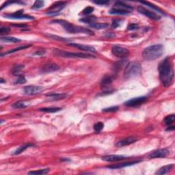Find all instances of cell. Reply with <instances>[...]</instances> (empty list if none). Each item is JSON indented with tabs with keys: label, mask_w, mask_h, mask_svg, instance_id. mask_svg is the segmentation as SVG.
<instances>
[{
	"label": "cell",
	"mask_w": 175,
	"mask_h": 175,
	"mask_svg": "<svg viewBox=\"0 0 175 175\" xmlns=\"http://www.w3.org/2000/svg\"><path fill=\"white\" fill-rule=\"evenodd\" d=\"M159 79L165 87H168L172 83L174 79V71L172 64L169 57L165 58L158 66Z\"/></svg>",
	"instance_id": "6da1fadb"
},
{
	"label": "cell",
	"mask_w": 175,
	"mask_h": 175,
	"mask_svg": "<svg viewBox=\"0 0 175 175\" xmlns=\"http://www.w3.org/2000/svg\"><path fill=\"white\" fill-rule=\"evenodd\" d=\"M163 52V45L157 44L149 46L144 49L142 52L143 58L147 61H153L162 56Z\"/></svg>",
	"instance_id": "7a4b0ae2"
},
{
	"label": "cell",
	"mask_w": 175,
	"mask_h": 175,
	"mask_svg": "<svg viewBox=\"0 0 175 175\" xmlns=\"http://www.w3.org/2000/svg\"><path fill=\"white\" fill-rule=\"evenodd\" d=\"M54 23H58L60 24L64 27V29L71 34H77V33H83V34H88V35H93L94 33L92 31H90L88 29L84 28V27H81L79 26H76L74 25L73 24H71V23H69L68 21H64V20H54Z\"/></svg>",
	"instance_id": "3957f363"
},
{
	"label": "cell",
	"mask_w": 175,
	"mask_h": 175,
	"mask_svg": "<svg viewBox=\"0 0 175 175\" xmlns=\"http://www.w3.org/2000/svg\"><path fill=\"white\" fill-rule=\"evenodd\" d=\"M142 71L141 64L138 62H131L126 65L124 71V77L126 79L139 75Z\"/></svg>",
	"instance_id": "277c9868"
},
{
	"label": "cell",
	"mask_w": 175,
	"mask_h": 175,
	"mask_svg": "<svg viewBox=\"0 0 175 175\" xmlns=\"http://www.w3.org/2000/svg\"><path fill=\"white\" fill-rule=\"evenodd\" d=\"M54 54L57 56H61L64 58H94L93 55L82 54V53H74V52H64V51L58 50L56 49L54 50Z\"/></svg>",
	"instance_id": "5b68a950"
},
{
	"label": "cell",
	"mask_w": 175,
	"mask_h": 175,
	"mask_svg": "<svg viewBox=\"0 0 175 175\" xmlns=\"http://www.w3.org/2000/svg\"><path fill=\"white\" fill-rule=\"evenodd\" d=\"M66 2L65 1H56L47 9L46 14L49 16L56 15L61 12L62 10L66 6Z\"/></svg>",
	"instance_id": "8992f818"
},
{
	"label": "cell",
	"mask_w": 175,
	"mask_h": 175,
	"mask_svg": "<svg viewBox=\"0 0 175 175\" xmlns=\"http://www.w3.org/2000/svg\"><path fill=\"white\" fill-rule=\"evenodd\" d=\"M4 17L10 19H26V20H34V18L30 15L23 14V10H19L17 12L12 14H6L4 15Z\"/></svg>",
	"instance_id": "52a82bcc"
},
{
	"label": "cell",
	"mask_w": 175,
	"mask_h": 175,
	"mask_svg": "<svg viewBox=\"0 0 175 175\" xmlns=\"http://www.w3.org/2000/svg\"><path fill=\"white\" fill-rule=\"evenodd\" d=\"M112 52L116 57L120 58H125L129 56V52L127 48L118 46V45H114L112 48Z\"/></svg>",
	"instance_id": "ba28073f"
},
{
	"label": "cell",
	"mask_w": 175,
	"mask_h": 175,
	"mask_svg": "<svg viewBox=\"0 0 175 175\" xmlns=\"http://www.w3.org/2000/svg\"><path fill=\"white\" fill-rule=\"evenodd\" d=\"M147 98L146 96H140V97L133 98L131 99H129V101H126L125 105L128 107H138L141 105L142 104L144 103L147 101Z\"/></svg>",
	"instance_id": "9c48e42d"
},
{
	"label": "cell",
	"mask_w": 175,
	"mask_h": 175,
	"mask_svg": "<svg viewBox=\"0 0 175 175\" xmlns=\"http://www.w3.org/2000/svg\"><path fill=\"white\" fill-rule=\"evenodd\" d=\"M138 11L140 12V14H143V15L146 16L147 17L150 18V19H151L156 20V21H157V20H159L160 19H161V16L158 15V14H156L155 12H152V11L148 10V9L145 8L144 7L139 6L138 8Z\"/></svg>",
	"instance_id": "30bf717a"
},
{
	"label": "cell",
	"mask_w": 175,
	"mask_h": 175,
	"mask_svg": "<svg viewBox=\"0 0 175 175\" xmlns=\"http://www.w3.org/2000/svg\"><path fill=\"white\" fill-rule=\"evenodd\" d=\"M43 90V88L38 85H28L23 88V91L25 94L27 95H34L38 94Z\"/></svg>",
	"instance_id": "8fae6325"
},
{
	"label": "cell",
	"mask_w": 175,
	"mask_h": 175,
	"mask_svg": "<svg viewBox=\"0 0 175 175\" xmlns=\"http://www.w3.org/2000/svg\"><path fill=\"white\" fill-rule=\"evenodd\" d=\"M112 77L110 76H105L102 79L101 83V86L102 88V89H103L104 92L105 93H109L112 92V90H109V88H110V85L112 83Z\"/></svg>",
	"instance_id": "7c38bea8"
},
{
	"label": "cell",
	"mask_w": 175,
	"mask_h": 175,
	"mask_svg": "<svg viewBox=\"0 0 175 175\" xmlns=\"http://www.w3.org/2000/svg\"><path fill=\"white\" fill-rule=\"evenodd\" d=\"M60 69V66L56 64L53 62H47L41 68L42 73H53L55 71H57Z\"/></svg>",
	"instance_id": "4fadbf2b"
},
{
	"label": "cell",
	"mask_w": 175,
	"mask_h": 175,
	"mask_svg": "<svg viewBox=\"0 0 175 175\" xmlns=\"http://www.w3.org/2000/svg\"><path fill=\"white\" fill-rule=\"evenodd\" d=\"M168 154H169V151L168 149H158V150L153 151L152 153H151V155H149V157L151 159L166 157Z\"/></svg>",
	"instance_id": "5bb4252c"
},
{
	"label": "cell",
	"mask_w": 175,
	"mask_h": 175,
	"mask_svg": "<svg viewBox=\"0 0 175 175\" xmlns=\"http://www.w3.org/2000/svg\"><path fill=\"white\" fill-rule=\"evenodd\" d=\"M127 157L124 155H106L102 157V160L107 162H116L123 161V160L127 159Z\"/></svg>",
	"instance_id": "9a60e30c"
},
{
	"label": "cell",
	"mask_w": 175,
	"mask_h": 175,
	"mask_svg": "<svg viewBox=\"0 0 175 175\" xmlns=\"http://www.w3.org/2000/svg\"><path fill=\"white\" fill-rule=\"evenodd\" d=\"M137 140H138V139L135 138V137L129 136L126 138H124L123 140H120V141H118L117 143L116 144V146L118 147H125V146H128L129 144H131L134 143V142H136Z\"/></svg>",
	"instance_id": "2e32d148"
},
{
	"label": "cell",
	"mask_w": 175,
	"mask_h": 175,
	"mask_svg": "<svg viewBox=\"0 0 175 175\" xmlns=\"http://www.w3.org/2000/svg\"><path fill=\"white\" fill-rule=\"evenodd\" d=\"M141 160H136V161H128V162H125V163H118V164H115V165L113 166H107V168L109 169H120V168H123L125 167H128L131 166L135 165V164H137L140 162H141Z\"/></svg>",
	"instance_id": "e0dca14e"
},
{
	"label": "cell",
	"mask_w": 175,
	"mask_h": 175,
	"mask_svg": "<svg viewBox=\"0 0 175 175\" xmlns=\"http://www.w3.org/2000/svg\"><path fill=\"white\" fill-rule=\"evenodd\" d=\"M69 45L76 47V48L79 49L80 50L85 51V52H92V53L96 52L95 49H94L93 47L89 46V45H82V44H77V43H69Z\"/></svg>",
	"instance_id": "ac0fdd59"
},
{
	"label": "cell",
	"mask_w": 175,
	"mask_h": 175,
	"mask_svg": "<svg viewBox=\"0 0 175 175\" xmlns=\"http://www.w3.org/2000/svg\"><path fill=\"white\" fill-rule=\"evenodd\" d=\"M114 8L121 9V10L128 11V12H131L133 10H134V8H133L132 6L126 4V3L123 2V1H116V2L114 3Z\"/></svg>",
	"instance_id": "d6986e66"
},
{
	"label": "cell",
	"mask_w": 175,
	"mask_h": 175,
	"mask_svg": "<svg viewBox=\"0 0 175 175\" xmlns=\"http://www.w3.org/2000/svg\"><path fill=\"white\" fill-rule=\"evenodd\" d=\"M46 96L50 97L53 101L64 99L67 96L66 94H65V93H49V94H46Z\"/></svg>",
	"instance_id": "ffe728a7"
},
{
	"label": "cell",
	"mask_w": 175,
	"mask_h": 175,
	"mask_svg": "<svg viewBox=\"0 0 175 175\" xmlns=\"http://www.w3.org/2000/svg\"><path fill=\"white\" fill-rule=\"evenodd\" d=\"M109 13L110 14H116V15H128V14L131 13V12H128V11L121 10V9L113 8L112 9H111L110 11L109 12Z\"/></svg>",
	"instance_id": "44dd1931"
},
{
	"label": "cell",
	"mask_w": 175,
	"mask_h": 175,
	"mask_svg": "<svg viewBox=\"0 0 175 175\" xmlns=\"http://www.w3.org/2000/svg\"><path fill=\"white\" fill-rule=\"evenodd\" d=\"M30 147H34V144H32L28 143V144H25L21 146V147L18 148L16 150L14 151L13 153L14 155H19L22 153L23 152H24V151L26 150V149H28V148H30Z\"/></svg>",
	"instance_id": "7402d4cb"
},
{
	"label": "cell",
	"mask_w": 175,
	"mask_h": 175,
	"mask_svg": "<svg viewBox=\"0 0 175 175\" xmlns=\"http://www.w3.org/2000/svg\"><path fill=\"white\" fill-rule=\"evenodd\" d=\"M23 68H24V66L23 65H21V64L15 65L13 68H12L11 72H12V73L14 75H16V76L21 75V72H22V71H23Z\"/></svg>",
	"instance_id": "603a6c76"
},
{
	"label": "cell",
	"mask_w": 175,
	"mask_h": 175,
	"mask_svg": "<svg viewBox=\"0 0 175 175\" xmlns=\"http://www.w3.org/2000/svg\"><path fill=\"white\" fill-rule=\"evenodd\" d=\"M96 20V18L94 16H85L84 18H82V19H79L80 21H82L83 23H87V24L92 25L93 23H95V21Z\"/></svg>",
	"instance_id": "cb8c5ba5"
},
{
	"label": "cell",
	"mask_w": 175,
	"mask_h": 175,
	"mask_svg": "<svg viewBox=\"0 0 175 175\" xmlns=\"http://www.w3.org/2000/svg\"><path fill=\"white\" fill-rule=\"evenodd\" d=\"M141 3H142V4H144V5H147L148 7H149V8H151V9H153V10H154L155 11H156V12H159V13L162 14H165V12H164L163 11L161 10V8H159V7H157L155 5L152 4V3H151L150 2H146V1H142Z\"/></svg>",
	"instance_id": "d4e9b609"
},
{
	"label": "cell",
	"mask_w": 175,
	"mask_h": 175,
	"mask_svg": "<svg viewBox=\"0 0 175 175\" xmlns=\"http://www.w3.org/2000/svg\"><path fill=\"white\" fill-rule=\"evenodd\" d=\"M173 167L172 164H169V165L161 167L159 170H158L157 172H156V174H165L170 172L172 168Z\"/></svg>",
	"instance_id": "484cf974"
},
{
	"label": "cell",
	"mask_w": 175,
	"mask_h": 175,
	"mask_svg": "<svg viewBox=\"0 0 175 175\" xmlns=\"http://www.w3.org/2000/svg\"><path fill=\"white\" fill-rule=\"evenodd\" d=\"M31 46H32V45H23V46L18 47H16V48L12 49H11V50L8 51V52H5V54H1V56H3V55H7V54H13V53L19 52V51H21V50H23V49H25L29 48V47H30Z\"/></svg>",
	"instance_id": "4316f807"
},
{
	"label": "cell",
	"mask_w": 175,
	"mask_h": 175,
	"mask_svg": "<svg viewBox=\"0 0 175 175\" xmlns=\"http://www.w3.org/2000/svg\"><path fill=\"white\" fill-rule=\"evenodd\" d=\"M62 109L60 107H44V108H40L39 111L47 113H55L59 112Z\"/></svg>",
	"instance_id": "83f0119b"
},
{
	"label": "cell",
	"mask_w": 175,
	"mask_h": 175,
	"mask_svg": "<svg viewBox=\"0 0 175 175\" xmlns=\"http://www.w3.org/2000/svg\"><path fill=\"white\" fill-rule=\"evenodd\" d=\"M174 120H175L174 114H170L167 116L166 117L164 118L163 122L167 126H170V125H172V124L174 123Z\"/></svg>",
	"instance_id": "f1b7e54d"
},
{
	"label": "cell",
	"mask_w": 175,
	"mask_h": 175,
	"mask_svg": "<svg viewBox=\"0 0 175 175\" xmlns=\"http://www.w3.org/2000/svg\"><path fill=\"white\" fill-rule=\"evenodd\" d=\"M1 41L5 42V43H19L21 41L19 38L15 37H8V36H4V37H1Z\"/></svg>",
	"instance_id": "f546056e"
},
{
	"label": "cell",
	"mask_w": 175,
	"mask_h": 175,
	"mask_svg": "<svg viewBox=\"0 0 175 175\" xmlns=\"http://www.w3.org/2000/svg\"><path fill=\"white\" fill-rule=\"evenodd\" d=\"M90 26L92 28L96 29V30H103V29L107 28L108 27L109 25L107 23H94L93 24L90 25Z\"/></svg>",
	"instance_id": "4dcf8cb0"
},
{
	"label": "cell",
	"mask_w": 175,
	"mask_h": 175,
	"mask_svg": "<svg viewBox=\"0 0 175 175\" xmlns=\"http://www.w3.org/2000/svg\"><path fill=\"white\" fill-rule=\"evenodd\" d=\"M49 172V169L46 168V169H41V170H34V171H31V172H29V174H47Z\"/></svg>",
	"instance_id": "1f68e13d"
},
{
	"label": "cell",
	"mask_w": 175,
	"mask_h": 175,
	"mask_svg": "<svg viewBox=\"0 0 175 175\" xmlns=\"http://www.w3.org/2000/svg\"><path fill=\"white\" fill-rule=\"evenodd\" d=\"M45 5V2L43 1H41V0H37L34 2V4L32 6V9H34V10H38V9L43 8Z\"/></svg>",
	"instance_id": "d6a6232c"
},
{
	"label": "cell",
	"mask_w": 175,
	"mask_h": 175,
	"mask_svg": "<svg viewBox=\"0 0 175 175\" xmlns=\"http://www.w3.org/2000/svg\"><path fill=\"white\" fill-rule=\"evenodd\" d=\"M27 105L23 103V101H17L16 103H13L12 105V107H13L14 109H21V108H25L26 107Z\"/></svg>",
	"instance_id": "836d02e7"
},
{
	"label": "cell",
	"mask_w": 175,
	"mask_h": 175,
	"mask_svg": "<svg viewBox=\"0 0 175 175\" xmlns=\"http://www.w3.org/2000/svg\"><path fill=\"white\" fill-rule=\"evenodd\" d=\"M25 82H26V79H25V77L21 75L17 76V78L15 79L14 83V84H23Z\"/></svg>",
	"instance_id": "e575fe53"
},
{
	"label": "cell",
	"mask_w": 175,
	"mask_h": 175,
	"mask_svg": "<svg viewBox=\"0 0 175 175\" xmlns=\"http://www.w3.org/2000/svg\"><path fill=\"white\" fill-rule=\"evenodd\" d=\"M104 125L101 122H98V123H96L95 125H94V130L95 131V132L96 133H99L100 131H102V129H103Z\"/></svg>",
	"instance_id": "d590c367"
},
{
	"label": "cell",
	"mask_w": 175,
	"mask_h": 175,
	"mask_svg": "<svg viewBox=\"0 0 175 175\" xmlns=\"http://www.w3.org/2000/svg\"><path fill=\"white\" fill-rule=\"evenodd\" d=\"M125 65V60H121L120 62H118L114 65V71H116V72H118L120 69L123 68V66Z\"/></svg>",
	"instance_id": "8d00e7d4"
},
{
	"label": "cell",
	"mask_w": 175,
	"mask_h": 175,
	"mask_svg": "<svg viewBox=\"0 0 175 175\" xmlns=\"http://www.w3.org/2000/svg\"><path fill=\"white\" fill-rule=\"evenodd\" d=\"M118 110V106H113L110 107H107V108H105L103 109V112H115Z\"/></svg>",
	"instance_id": "74e56055"
},
{
	"label": "cell",
	"mask_w": 175,
	"mask_h": 175,
	"mask_svg": "<svg viewBox=\"0 0 175 175\" xmlns=\"http://www.w3.org/2000/svg\"><path fill=\"white\" fill-rule=\"evenodd\" d=\"M93 11H94V8L91 6H88L86 7V8L83 10L82 13H83V14H84V15H88V14L92 13Z\"/></svg>",
	"instance_id": "f35d334b"
},
{
	"label": "cell",
	"mask_w": 175,
	"mask_h": 175,
	"mask_svg": "<svg viewBox=\"0 0 175 175\" xmlns=\"http://www.w3.org/2000/svg\"><path fill=\"white\" fill-rule=\"evenodd\" d=\"M46 36H49V37H50V38H52L53 39L58 40V41H69L68 39H66V38H64L60 37V36H58L52 35V34H46Z\"/></svg>",
	"instance_id": "ab89813d"
},
{
	"label": "cell",
	"mask_w": 175,
	"mask_h": 175,
	"mask_svg": "<svg viewBox=\"0 0 175 175\" xmlns=\"http://www.w3.org/2000/svg\"><path fill=\"white\" fill-rule=\"evenodd\" d=\"M120 22H121V20L119 19H114L112 22V27H113V28H117V27L120 25Z\"/></svg>",
	"instance_id": "60d3db41"
},
{
	"label": "cell",
	"mask_w": 175,
	"mask_h": 175,
	"mask_svg": "<svg viewBox=\"0 0 175 175\" xmlns=\"http://www.w3.org/2000/svg\"><path fill=\"white\" fill-rule=\"evenodd\" d=\"M10 31V29L7 27H2L0 29V34H8V33Z\"/></svg>",
	"instance_id": "b9f144b4"
},
{
	"label": "cell",
	"mask_w": 175,
	"mask_h": 175,
	"mask_svg": "<svg viewBox=\"0 0 175 175\" xmlns=\"http://www.w3.org/2000/svg\"><path fill=\"white\" fill-rule=\"evenodd\" d=\"M138 24H136V23H131L128 26V30H137V29H138Z\"/></svg>",
	"instance_id": "7bdbcfd3"
},
{
	"label": "cell",
	"mask_w": 175,
	"mask_h": 175,
	"mask_svg": "<svg viewBox=\"0 0 175 175\" xmlns=\"http://www.w3.org/2000/svg\"><path fill=\"white\" fill-rule=\"evenodd\" d=\"M94 3L97 5H105L108 4L109 3V1H93Z\"/></svg>",
	"instance_id": "ee69618b"
},
{
	"label": "cell",
	"mask_w": 175,
	"mask_h": 175,
	"mask_svg": "<svg viewBox=\"0 0 175 175\" xmlns=\"http://www.w3.org/2000/svg\"><path fill=\"white\" fill-rule=\"evenodd\" d=\"M45 51H38V52H36L35 54H34V56H43V55L45 54Z\"/></svg>",
	"instance_id": "f6af8a7d"
},
{
	"label": "cell",
	"mask_w": 175,
	"mask_h": 175,
	"mask_svg": "<svg viewBox=\"0 0 175 175\" xmlns=\"http://www.w3.org/2000/svg\"><path fill=\"white\" fill-rule=\"evenodd\" d=\"M174 129H175L174 126H173V125H170V126H168V129H166V131H174Z\"/></svg>",
	"instance_id": "bcb514c9"
},
{
	"label": "cell",
	"mask_w": 175,
	"mask_h": 175,
	"mask_svg": "<svg viewBox=\"0 0 175 175\" xmlns=\"http://www.w3.org/2000/svg\"><path fill=\"white\" fill-rule=\"evenodd\" d=\"M4 82H5V81H4L3 79H1V83H4Z\"/></svg>",
	"instance_id": "7dc6e473"
}]
</instances>
